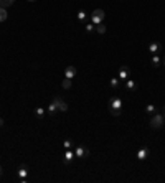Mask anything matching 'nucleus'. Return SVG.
I'll return each instance as SVG.
<instances>
[{
    "instance_id": "a211bd4d",
    "label": "nucleus",
    "mask_w": 165,
    "mask_h": 183,
    "mask_svg": "<svg viewBox=\"0 0 165 183\" xmlns=\"http://www.w3.org/2000/svg\"><path fill=\"white\" fill-rule=\"evenodd\" d=\"M5 20H7V10L0 7V22H5Z\"/></svg>"
},
{
    "instance_id": "0eeeda50",
    "label": "nucleus",
    "mask_w": 165,
    "mask_h": 183,
    "mask_svg": "<svg viewBox=\"0 0 165 183\" xmlns=\"http://www.w3.org/2000/svg\"><path fill=\"white\" fill-rule=\"evenodd\" d=\"M53 101L58 104V111H61V112H66V111H68V104H66V102H64L61 98H55Z\"/></svg>"
},
{
    "instance_id": "6e6552de",
    "label": "nucleus",
    "mask_w": 165,
    "mask_h": 183,
    "mask_svg": "<svg viewBox=\"0 0 165 183\" xmlns=\"http://www.w3.org/2000/svg\"><path fill=\"white\" fill-rule=\"evenodd\" d=\"M74 158H76L74 152L71 150V148H66V152H64V163H71Z\"/></svg>"
},
{
    "instance_id": "bb28decb",
    "label": "nucleus",
    "mask_w": 165,
    "mask_h": 183,
    "mask_svg": "<svg viewBox=\"0 0 165 183\" xmlns=\"http://www.w3.org/2000/svg\"><path fill=\"white\" fill-rule=\"evenodd\" d=\"M2 171H3V170H2V167H0V175H2Z\"/></svg>"
},
{
    "instance_id": "a878e982",
    "label": "nucleus",
    "mask_w": 165,
    "mask_h": 183,
    "mask_svg": "<svg viewBox=\"0 0 165 183\" xmlns=\"http://www.w3.org/2000/svg\"><path fill=\"white\" fill-rule=\"evenodd\" d=\"M162 61H163V66H165V55H163V60Z\"/></svg>"
},
{
    "instance_id": "f03ea898",
    "label": "nucleus",
    "mask_w": 165,
    "mask_h": 183,
    "mask_svg": "<svg viewBox=\"0 0 165 183\" xmlns=\"http://www.w3.org/2000/svg\"><path fill=\"white\" fill-rule=\"evenodd\" d=\"M104 18H106V13H104V10H101V8H96V10L91 13V22H92V25L102 23Z\"/></svg>"
},
{
    "instance_id": "b1692460",
    "label": "nucleus",
    "mask_w": 165,
    "mask_h": 183,
    "mask_svg": "<svg viewBox=\"0 0 165 183\" xmlns=\"http://www.w3.org/2000/svg\"><path fill=\"white\" fill-rule=\"evenodd\" d=\"M63 145H64V148H71V147H73V140H68V139H66V140L63 142Z\"/></svg>"
},
{
    "instance_id": "aec40b11",
    "label": "nucleus",
    "mask_w": 165,
    "mask_h": 183,
    "mask_svg": "<svg viewBox=\"0 0 165 183\" xmlns=\"http://www.w3.org/2000/svg\"><path fill=\"white\" fill-rule=\"evenodd\" d=\"M88 18V15H86V12H84V10H79V12H78V20H81V22H84Z\"/></svg>"
},
{
    "instance_id": "5701e85b",
    "label": "nucleus",
    "mask_w": 165,
    "mask_h": 183,
    "mask_svg": "<svg viewBox=\"0 0 165 183\" xmlns=\"http://www.w3.org/2000/svg\"><path fill=\"white\" fill-rule=\"evenodd\" d=\"M94 30H96V25H92V23H88V25H86V31H88V33H92Z\"/></svg>"
},
{
    "instance_id": "9b49d317",
    "label": "nucleus",
    "mask_w": 165,
    "mask_h": 183,
    "mask_svg": "<svg viewBox=\"0 0 165 183\" xmlns=\"http://www.w3.org/2000/svg\"><path fill=\"white\" fill-rule=\"evenodd\" d=\"M74 74H76V68H74V66H68L66 70H64V78L73 79V78H74Z\"/></svg>"
},
{
    "instance_id": "f3484780",
    "label": "nucleus",
    "mask_w": 165,
    "mask_h": 183,
    "mask_svg": "<svg viewBox=\"0 0 165 183\" xmlns=\"http://www.w3.org/2000/svg\"><path fill=\"white\" fill-rule=\"evenodd\" d=\"M15 0H0V7H3V8H7V7H10L12 3H13Z\"/></svg>"
},
{
    "instance_id": "6ab92c4d",
    "label": "nucleus",
    "mask_w": 165,
    "mask_h": 183,
    "mask_svg": "<svg viewBox=\"0 0 165 183\" xmlns=\"http://www.w3.org/2000/svg\"><path fill=\"white\" fill-rule=\"evenodd\" d=\"M145 112H147V114H155V106H154V104L145 106Z\"/></svg>"
},
{
    "instance_id": "4be33fe9",
    "label": "nucleus",
    "mask_w": 165,
    "mask_h": 183,
    "mask_svg": "<svg viewBox=\"0 0 165 183\" xmlns=\"http://www.w3.org/2000/svg\"><path fill=\"white\" fill-rule=\"evenodd\" d=\"M96 31H98V33H106V25H104V23L96 25Z\"/></svg>"
},
{
    "instance_id": "1a4fd4ad",
    "label": "nucleus",
    "mask_w": 165,
    "mask_h": 183,
    "mask_svg": "<svg viewBox=\"0 0 165 183\" xmlns=\"http://www.w3.org/2000/svg\"><path fill=\"white\" fill-rule=\"evenodd\" d=\"M121 79V81H127L129 79V68L127 66H122L121 70H119V76H117Z\"/></svg>"
},
{
    "instance_id": "c85d7f7f",
    "label": "nucleus",
    "mask_w": 165,
    "mask_h": 183,
    "mask_svg": "<svg viewBox=\"0 0 165 183\" xmlns=\"http://www.w3.org/2000/svg\"><path fill=\"white\" fill-rule=\"evenodd\" d=\"M163 116H165V112H163Z\"/></svg>"
},
{
    "instance_id": "412c9836",
    "label": "nucleus",
    "mask_w": 165,
    "mask_h": 183,
    "mask_svg": "<svg viewBox=\"0 0 165 183\" xmlns=\"http://www.w3.org/2000/svg\"><path fill=\"white\" fill-rule=\"evenodd\" d=\"M63 88H64V89H69V88H71V79L64 78V79H63Z\"/></svg>"
},
{
    "instance_id": "cd10ccee",
    "label": "nucleus",
    "mask_w": 165,
    "mask_h": 183,
    "mask_svg": "<svg viewBox=\"0 0 165 183\" xmlns=\"http://www.w3.org/2000/svg\"><path fill=\"white\" fill-rule=\"evenodd\" d=\"M28 2H37V0H28Z\"/></svg>"
},
{
    "instance_id": "423d86ee",
    "label": "nucleus",
    "mask_w": 165,
    "mask_h": 183,
    "mask_svg": "<svg viewBox=\"0 0 165 183\" xmlns=\"http://www.w3.org/2000/svg\"><path fill=\"white\" fill-rule=\"evenodd\" d=\"M17 175H18L20 181H27V176H28V168L25 167V165H22V167L17 170Z\"/></svg>"
},
{
    "instance_id": "393cba45",
    "label": "nucleus",
    "mask_w": 165,
    "mask_h": 183,
    "mask_svg": "<svg viewBox=\"0 0 165 183\" xmlns=\"http://www.w3.org/2000/svg\"><path fill=\"white\" fill-rule=\"evenodd\" d=\"M0 127H3V119L0 117Z\"/></svg>"
},
{
    "instance_id": "9d476101",
    "label": "nucleus",
    "mask_w": 165,
    "mask_h": 183,
    "mask_svg": "<svg viewBox=\"0 0 165 183\" xmlns=\"http://www.w3.org/2000/svg\"><path fill=\"white\" fill-rule=\"evenodd\" d=\"M149 148H147V147H142V148H140V150L137 152V158L139 160H145V158H149Z\"/></svg>"
},
{
    "instance_id": "39448f33",
    "label": "nucleus",
    "mask_w": 165,
    "mask_h": 183,
    "mask_svg": "<svg viewBox=\"0 0 165 183\" xmlns=\"http://www.w3.org/2000/svg\"><path fill=\"white\" fill-rule=\"evenodd\" d=\"M149 53H152V55L162 53V45L158 43V41H152V43H149Z\"/></svg>"
},
{
    "instance_id": "ddd939ff",
    "label": "nucleus",
    "mask_w": 165,
    "mask_h": 183,
    "mask_svg": "<svg viewBox=\"0 0 165 183\" xmlns=\"http://www.w3.org/2000/svg\"><path fill=\"white\" fill-rule=\"evenodd\" d=\"M126 89H127V91L137 89V83H135L134 79H127V81H126Z\"/></svg>"
},
{
    "instance_id": "dca6fc26",
    "label": "nucleus",
    "mask_w": 165,
    "mask_h": 183,
    "mask_svg": "<svg viewBox=\"0 0 165 183\" xmlns=\"http://www.w3.org/2000/svg\"><path fill=\"white\" fill-rule=\"evenodd\" d=\"M35 114H37V117H40V119H43L45 117V109H43V107H37V111H35Z\"/></svg>"
},
{
    "instance_id": "f257e3e1",
    "label": "nucleus",
    "mask_w": 165,
    "mask_h": 183,
    "mask_svg": "<svg viewBox=\"0 0 165 183\" xmlns=\"http://www.w3.org/2000/svg\"><path fill=\"white\" fill-rule=\"evenodd\" d=\"M109 112L112 114V116H119L121 111H122V99L121 98H117V96H114V98H111L109 99Z\"/></svg>"
},
{
    "instance_id": "4468645a",
    "label": "nucleus",
    "mask_w": 165,
    "mask_h": 183,
    "mask_svg": "<svg viewBox=\"0 0 165 183\" xmlns=\"http://www.w3.org/2000/svg\"><path fill=\"white\" fill-rule=\"evenodd\" d=\"M150 63H152V66H160L162 65V60H160V56H158V55H154Z\"/></svg>"
},
{
    "instance_id": "f8f14e48",
    "label": "nucleus",
    "mask_w": 165,
    "mask_h": 183,
    "mask_svg": "<svg viewBox=\"0 0 165 183\" xmlns=\"http://www.w3.org/2000/svg\"><path fill=\"white\" fill-rule=\"evenodd\" d=\"M56 111H58V104L55 101H51V104L48 106V114H50V117H53L56 114Z\"/></svg>"
},
{
    "instance_id": "2eb2a0df",
    "label": "nucleus",
    "mask_w": 165,
    "mask_h": 183,
    "mask_svg": "<svg viewBox=\"0 0 165 183\" xmlns=\"http://www.w3.org/2000/svg\"><path fill=\"white\" fill-rule=\"evenodd\" d=\"M119 81H121L119 78H112V79H109V86H111L112 89H117V88H119Z\"/></svg>"
},
{
    "instance_id": "7ed1b4c3",
    "label": "nucleus",
    "mask_w": 165,
    "mask_h": 183,
    "mask_svg": "<svg viewBox=\"0 0 165 183\" xmlns=\"http://www.w3.org/2000/svg\"><path fill=\"white\" fill-rule=\"evenodd\" d=\"M163 122H165V116H163V114H154L152 119H150V127L152 129H160L163 125Z\"/></svg>"
},
{
    "instance_id": "20e7f679",
    "label": "nucleus",
    "mask_w": 165,
    "mask_h": 183,
    "mask_svg": "<svg viewBox=\"0 0 165 183\" xmlns=\"http://www.w3.org/2000/svg\"><path fill=\"white\" fill-rule=\"evenodd\" d=\"M74 155H76V158H88V155H89V150H88L86 147H82V145H76Z\"/></svg>"
}]
</instances>
